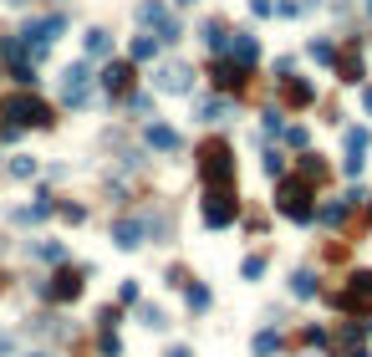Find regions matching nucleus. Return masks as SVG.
<instances>
[{"instance_id": "58836bf2", "label": "nucleus", "mask_w": 372, "mask_h": 357, "mask_svg": "<svg viewBox=\"0 0 372 357\" xmlns=\"http://www.w3.org/2000/svg\"><path fill=\"white\" fill-rule=\"evenodd\" d=\"M61 220H67V225H82V220H87V204H61Z\"/></svg>"}, {"instance_id": "49530a36", "label": "nucleus", "mask_w": 372, "mask_h": 357, "mask_svg": "<svg viewBox=\"0 0 372 357\" xmlns=\"http://www.w3.org/2000/svg\"><path fill=\"white\" fill-rule=\"evenodd\" d=\"M163 357H194V352H189V347H168Z\"/></svg>"}, {"instance_id": "aec40b11", "label": "nucleus", "mask_w": 372, "mask_h": 357, "mask_svg": "<svg viewBox=\"0 0 372 357\" xmlns=\"http://www.w3.org/2000/svg\"><path fill=\"white\" fill-rule=\"evenodd\" d=\"M194 118H199L204 128H214V123H225V118H230V97H225V92H214V97H199V108H194Z\"/></svg>"}, {"instance_id": "a878e982", "label": "nucleus", "mask_w": 372, "mask_h": 357, "mask_svg": "<svg viewBox=\"0 0 372 357\" xmlns=\"http://www.w3.org/2000/svg\"><path fill=\"white\" fill-rule=\"evenodd\" d=\"M123 108H128V118H143V123H153V97H133V92H128V102H123Z\"/></svg>"}, {"instance_id": "f3484780", "label": "nucleus", "mask_w": 372, "mask_h": 357, "mask_svg": "<svg viewBox=\"0 0 372 357\" xmlns=\"http://www.w3.org/2000/svg\"><path fill=\"white\" fill-rule=\"evenodd\" d=\"M82 51H87V61H107V56H113V31H107V26H87Z\"/></svg>"}, {"instance_id": "e433bc0d", "label": "nucleus", "mask_w": 372, "mask_h": 357, "mask_svg": "<svg viewBox=\"0 0 372 357\" xmlns=\"http://www.w3.org/2000/svg\"><path fill=\"white\" fill-rule=\"evenodd\" d=\"M362 169H367V154H347V158H342V174H347V179H357Z\"/></svg>"}, {"instance_id": "6e6552de", "label": "nucleus", "mask_w": 372, "mask_h": 357, "mask_svg": "<svg viewBox=\"0 0 372 357\" xmlns=\"http://www.w3.org/2000/svg\"><path fill=\"white\" fill-rule=\"evenodd\" d=\"M153 87L163 97H189L194 92V67L189 61H159V67H153Z\"/></svg>"}, {"instance_id": "cd10ccee", "label": "nucleus", "mask_w": 372, "mask_h": 357, "mask_svg": "<svg viewBox=\"0 0 372 357\" xmlns=\"http://www.w3.org/2000/svg\"><path fill=\"white\" fill-rule=\"evenodd\" d=\"M184 36V26H179V15H163L159 20V46H173V41Z\"/></svg>"}, {"instance_id": "bb28decb", "label": "nucleus", "mask_w": 372, "mask_h": 357, "mask_svg": "<svg viewBox=\"0 0 372 357\" xmlns=\"http://www.w3.org/2000/svg\"><path fill=\"white\" fill-rule=\"evenodd\" d=\"M184 301H189V311H204V306H209V286H204V281H189V286H184Z\"/></svg>"}, {"instance_id": "1a4fd4ad", "label": "nucleus", "mask_w": 372, "mask_h": 357, "mask_svg": "<svg viewBox=\"0 0 372 357\" xmlns=\"http://www.w3.org/2000/svg\"><path fill=\"white\" fill-rule=\"evenodd\" d=\"M0 56H6L11 77L20 82V87H36V72L26 67V46H20V36H0Z\"/></svg>"}, {"instance_id": "c756f323", "label": "nucleus", "mask_w": 372, "mask_h": 357, "mask_svg": "<svg viewBox=\"0 0 372 357\" xmlns=\"http://www.w3.org/2000/svg\"><path fill=\"white\" fill-rule=\"evenodd\" d=\"M280 347V332L275 327H266V332H255V357H271Z\"/></svg>"}, {"instance_id": "864d4df0", "label": "nucleus", "mask_w": 372, "mask_h": 357, "mask_svg": "<svg viewBox=\"0 0 372 357\" xmlns=\"http://www.w3.org/2000/svg\"><path fill=\"white\" fill-rule=\"evenodd\" d=\"M367 215H372V204H367Z\"/></svg>"}, {"instance_id": "ea45409f", "label": "nucleus", "mask_w": 372, "mask_h": 357, "mask_svg": "<svg viewBox=\"0 0 372 357\" xmlns=\"http://www.w3.org/2000/svg\"><path fill=\"white\" fill-rule=\"evenodd\" d=\"M138 296H143V291H138V281H123V286H118V301H128V306H133Z\"/></svg>"}, {"instance_id": "f704fd0d", "label": "nucleus", "mask_w": 372, "mask_h": 357, "mask_svg": "<svg viewBox=\"0 0 372 357\" xmlns=\"http://www.w3.org/2000/svg\"><path fill=\"white\" fill-rule=\"evenodd\" d=\"M260 128H266V133H280V128H286V113H280V108H266V113H260Z\"/></svg>"}, {"instance_id": "a18cd8bd", "label": "nucleus", "mask_w": 372, "mask_h": 357, "mask_svg": "<svg viewBox=\"0 0 372 357\" xmlns=\"http://www.w3.org/2000/svg\"><path fill=\"white\" fill-rule=\"evenodd\" d=\"M16 352V337H11V332H0V357H11Z\"/></svg>"}, {"instance_id": "a211bd4d", "label": "nucleus", "mask_w": 372, "mask_h": 357, "mask_svg": "<svg viewBox=\"0 0 372 357\" xmlns=\"http://www.w3.org/2000/svg\"><path fill=\"white\" fill-rule=\"evenodd\" d=\"M143 235H148V220H118V225H113V245H118V250H138Z\"/></svg>"}, {"instance_id": "5701e85b", "label": "nucleus", "mask_w": 372, "mask_h": 357, "mask_svg": "<svg viewBox=\"0 0 372 357\" xmlns=\"http://www.w3.org/2000/svg\"><path fill=\"white\" fill-rule=\"evenodd\" d=\"M163 15H168L163 0H138V6H133V20H138V26H159Z\"/></svg>"}, {"instance_id": "6ab92c4d", "label": "nucleus", "mask_w": 372, "mask_h": 357, "mask_svg": "<svg viewBox=\"0 0 372 357\" xmlns=\"http://www.w3.org/2000/svg\"><path fill=\"white\" fill-rule=\"evenodd\" d=\"M280 97H286L291 108H311V102H316V87H311L306 77H280Z\"/></svg>"}, {"instance_id": "603ef678", "label": "nucleus", "mask_w": 372, "mask_h": 357, "mask_svg": "<svg viewBox=\"0 0 372 357\" xmlns=\"http://www.w3.org/2000/svg\"><path fill=\"white\" fill-rule=\"evenodd\" d=\"M367 15H372V0H367Z\"/></svg>"}, {"instance_id": "f8f14e48", "label": "nucleus", "mask_w": 372, "mask_h": 357, "mask_svg": "<svg viewBox=\"0 0 372 357\" xmlns=\"http://www.w3.org/2000/svg\"><path fill=\"white\" fill-rule=\"evenodd\" d=\"M82 276H87L82 265L56 270V276H51V286H46V296H51V301H77V296H82Z\"/></svg>"}, {"instance_id": "c03bdc74", "label": "nucleus", "mask_w": 372, "mask_h": 357, "mask_svg": "<svg viewBox=\"0 0 372 357\" xmlns=\"http://www.w3.org/2000/svg\"><path fill=\"white\" fill-rule=\"evenodd\" d=\"M97 347H102V357H118V337H113V332H102V342H97Z\"/></svg>"}, {"instance_id": "393cba45", "label": "nucleus", "mask_w": 372, "mask_h": 357, "mask_svg": "<svg viewBox=\"0 0 372 357\" xmlns=\"http://www.w3.org/2000/svg\"><path fill=\"white\" fill-rule=\"evenodd\" d=\"M153 51H159V36H133L128 41V61H153Z\"/></svg>"}, {"instance_id": "2eb2a0df", "label": "nucleus", "mask_w": 372, "mask_h": 357, "mask_svg": "<svg viewBox=\"0 0 372 357\" xmlns=\"http://www.w3.org/2000/svg\"><path fill=\"white\" fill-rule=\"evenodd\" d=\"M225 56H230V61H240V67L250 72L255 61H260V36H250V31H235V36H230V51H225Z\"/></svg>"}, {"instance_id": "37998d69", "label": "nucleus", "mask_w": 372, "mask_h": 357, "mask_svg": "<svg viewBox=\"0 0 372 357\" xmlns=\"http://www.w3.org/2000/svg\"><path fill=\"white\" fill-rule=\"evenodd\" d=\"M296 72V56H275V77H291Z\"/></svg>"}, {"instance_id": "9b49d317", "label": "nucleus", "mask_w": 372, "mask_h": 357, "mask_svg": "<svg viewBox=\"0 0 372 357\" xmlns=\"http://www.w3.org/2000/svg\"><path fill=\"white\" fill-rule=\"evenodd\" d=\"M332 72H337V82H347V87H357V82L367 77V67H362V51H357V41H352V46H337V61H332Z\"/></svg>"}, {"instance_id": "de8ad7c7", "label": "nucleus", "mask_w": 372, "mask_h": 357, "mask_svg": "<svg viewBox=\"0 0 372 357\" xmlns=\"http://www.w3.org/2000/svg\"><path fill=\"white\" fill-rule=\"evenodd\" d=\"M362 108H367V113H372V87H362Z\"/></svg>"}, {"instance_id": "f257e3e1", "label": "nucleus", "mask_w": 372, "mask_h": 357, "mask_svg": "<svg viewBox=\"0 0 372 357\" xmlns=\"http://www.w3.org/2000/svg\"><path fill=\"white\" fill-rule=\"evenodd\" d=\"M61 31H67V15H36V20H26V26H20V46H26L36 61H46L51 56V46L61 41Z\"/></svg>"}, {"instance_id": "5fc2aeb1", "label": "nucleus", "mask_w": 372, "mask_h": 357, "mask_svg": "<svg viewBox=\"0 0 372 357\" xmlns=\"http://www.w3.org/2000/svg\"><path fill=\"white\" fill-rule=\"evenodd\" d=\"M367 332H372V327H367Z\"/></svg>"}, {"instance_id": "39448f33", "label": "nucleus", "mask_w": 372, "mask_h": 357, "mask_svg": "<svg viewBox=\"0 0 372 357\" xmlns=\"http://www.w3.org/2000/svg\"><path fill=\"white\" fill-rule=\"evenodd\" d=\"M199 179L204 184H235V149L225 138H209L199 149Z\"/></svg>"}, {"instance_id": "72a5a7b5", "label": "nucleus", "mask_w": 372, "mask_h": 357, "mask_svg": "<svg viewBox=\"0 0 372 357\" xmlns=\"http://www.w3.org/2000/svg\"><path fill=\"white\" fill-rule=\"evenodd\" d=\"M280 138H286L291 149H301V154H306V143H311V133H306L301 123H291V128H280Z\"/></svg>"}, {"instance_id": "9d476101", "label": "nucleus", "mask_w": 372, "mask_h": 357, "mask_svg": "<svg viewBox=\"0 0 372 357\" xmlns=\"http://www.w3.org/2000/svg\"><path fill=\"white\" fill-rule=\"evenodd\" d=\"M133 67H138V61H107V67H102V92L107 97H128V92H133Z\"/></svg>"}, {"instance_id": "7c9ffc66", "label": "nucleus", "mask_w": 372, "mask_h": 357, "mask_svg": "<svg viewBox=\"0 0 372 357\" xmlns=\"http://www.w3.org/2000/svg\"><path fill=\"white\" fill-rule=\"evenodd\" d=\"M347 154H367V143H372V128H347Z\"/></svg>"}, {"instance_id": "0eeeda50", "label": "nucleus", "mask_w": 372, "mask_h": 357, "mask_svg": "<svg viewBox=\"0 0 372 357\" xmlns=\"http://www.w3.org/2000/svg\"><path fill=\"white\" fill-rule=\"evenodd\" d=\"M56 92H61V102H67V108L82 113L87 102H92V61H72V67H61Z\"/></svg>"}, {"instance_id": "2f4dec72", "label": "nucleus", "mask_w": 372, "mask_h": 357, "mask_svg": "<svg viewBox=\"0 0 372 357\" xmlns=\"http://www.w3.org/2000/svg\"><path fill=\"white\" fill-rule=\"evenodd\" d=\"M11 179H36V158L31 154H16L11 158Z\"/></svg>"}, {"instance_id": "4c0bfd02", "label": "nucleus", "mask_w": 372, "mask_h": 357, "mask_svg": "<svg viewBox=\"0 0 372 357\" xmlns=\"http://www.w3.org/2000/svg\"><path fill=\"white\" fill-rule=\"evenodd\" d=\"M260 158H266V174H286V158H280L275 149H266V154H260Z\"/></svg>"}, {"instance_id": "4be33fe9", "label": "nucleus", "mask_w": 372, "mask_h": 357, "mask_svg": "<svg viewBox=\"0 0 372 357\" xmlns=\"http://www.w3.org/2000/svg\"><path fill=\"white\" fill-rule=\"evenodd\" d=\"M316 291H321V286H316V270H291V296H296V301H311Z\"/></svg>"}, {"instance_id": "79ce46f5", "label": "nucleus", "mask_w": 372, "mask_h": 357, "mask_svg": "<svg viewBox=\"0 0 372 357\" xmlns=\"http://www.w3.org/2000/svg\"><path fill=\"white\" fill-rule=\"evenodd\" d=\"M250 15H260V20L275 15V0H250Z\"/></svg>"}, {"instance_id": "ddd939ff", "label": "nucleus", "mask_w": 372, "mask_h": 357, "mask_svg": "<svg viewBox=\"0 0 372 357\" xmlns=\"http://www.w3.org/2000/svg\"><path fill=\"white\" fill-rule=\"evenodd\" d=\"M143 143H148L153 154H184V133H179V128H168V123H148Z\"/></svg>"}, {"instance_id": "c85d7f7f", "label": "nucleus", "mask_w": 372, "mask_h": 357, "mask_svg": "<svg viewBox=\"0 0 372 357\" xmlns=\"http://www.w3.org/2000/svg\"><path fill=\"white\" fill-rule=\"evenodd\" d=\"M332 347H337V352H357V347H362V332H357V327H342L337 337H332Z\"/></svg>"}, {"instance_id": "4468645a", "label": "nucleus", "mask_w": 372, "mask_h": 357, "mask_svg": "<svg viewBox=\"0 0 372 357\" xmlns=\"http://www.w3.org/2000/svg\"><path fill=\"white\" fill-rule=\"evenodd\" d=\"M230 36H235V31L225 26L220 15L199 20V41H204V51H209V56H225V51H230Z\"/></svg>"}, {"instance_id": "20e7f679", "label": "nucleus", "mask_w": 372, "mask_h": 357, "mask_svg": "<svg viewBox=\"0 0 372 357\" xmlns=\"http://www.w3.org/2000/svg\"><path fill=\"white\" fill-rule=\"evenodd\" d=\"M275 215L280 220H296V225L311 220V184H306L301 174L296 179H280V189H275Z\"/></svg>"}, {"instance_id": "c9c22d12", "label": "nucleus", "mask_w": 372, "mask_h": 357, "mask_svg": "<svg viewBox=\"0 0 372 357\" xmlns=\"http://www.w3.org/2000/svg\"><path fill=\"white\" fill-rule=\"evenodd\" d=\"M36 256H41V261H67V245H61V240H46V245H36Z\"/></svg>"}, {"instance_id": "a19ab883", "label": "nucleus", "mask_w": 372, "mask_h": 357, "mask_svg": "<svg viewBox=\"0 0 372 357\" xmlns=\"http://www.w3.org/2000/svg\"><path fill=\"white\" fill-rule=\"evenodd\" d=\"M143 327L159 332V327H163V311H159V306H143Z\"/></svg>"}, {"instance_id": "3c124183", "label": "nucleus", "mask_w": 372, "mask_h": 357, "mask_svg": "<svg viewBox=\"0 0 372 357\" xmlns=\"http://www.w3.org/2000/svg\"><path fill=\"white\" fill-rule=\"evenodd\" d=\"M31 357H46V352H31Z\"/></svg>"}, {"instance_id": "7ed1b4c3", "label": "nucleus", "mask_w": 372, "mask_h": 357, "mask_svg": "<svg viewBox=\"0 0 372 357\" xmlns=\"http://www.w3.org/2000/svg\"><path fill=\"white\" fill-rule=\"evenodd\" d=\"M0 118H11V123H20V128H51V102H41L36 92H16V97H6V108H0Z\"/></svg>"}, {"instance_id": "dca6fc26", "label": "nucleus", "mask_w": 372, "mask_h": 357, "mask_svg": "<svg viewBox=\"0 0 372 357\" xmlns=\"http://www.w3.org/2000/svg\"><path fill=\"white\" fill-rule=\"evenodd\" d=\"M209 82H214V87H220V92H240V87H245V67H240V61H214V67H209Z\"/></svg>"}, {"instance_id": "473e14b6", "label": "nucleus", "mask_w": 372, "mask_h": 357, "mask_svg": "<svg viewBox=\"0 0 372 357\" xmlns=\"http://www.w3.org/2000/svg\"><path fill=\"white\" fill-rule=\"evenodd\" d=\"M240 276H245V281H260V276H266V256H245V261H240Z\"/></svg>"}, {"instance_id": "f03ea898", "label": "nucleus", "mask_w": 372, "mask_h": 357, "mask_svg": "<svg viewBox=\"0 0 372 357\" xmlns=\"http://www.w3.org/2000/svg\"><path fill=\"white\" fill-rule=\"evenodd\" d=\"M240 215V199H235V184H204V199H199V220L209 230H225Z\"/></svg>"}, {"instance_id": "412c9836", "label": "nucleus", "mask_w": 372, "mask_h": 357, "mask_svg": "<svg viewBox=\"0 0 372 357\" xmlns=\"http://www.w3.org/2000/svg\"><path fill=\"white\" fill-rule=\"evenodd\" d=\"M296 174H301L306 184H321V179H326V158H321V154H311V149H306V154L296 158Z\"/></svg>"}, {"instance_id": "09e8293b", "label": "nucleus", "mask_w": 372, "mask_h": 357, "mask_svg": "<svg viewBox=\"0 0 372 357\" xmlns=\"http://www.w3.org/2000/svg\"><path fill=\"white\" fill-rule=\"evenodd\" d=\"M6 6H26V0H6Z\"/></svg>"}, {"instance_id": "8fccbe9b", "label": "nucleus", "mask_w": 372, "mask_h": 357, "mask_svg": "<svg viewBox=\"0 0 372 357\" xmlns=\"http://www.w3.org/2000/svg\"><path fill=\"white\" fill-rule=\"evenodd\" d=\"M179 6H199V0H179Z\"/></svg>"}, {"instance_id": "b1692460", "label": "nucleus", "mask_w": 372, "mask_h": 357, "mask_svg": "<svg viewBox=\"0 0 372 357\" xmlns=\"http://www.w3.org/2000/svg\"><path fill=\"white\" fill-rule=\"evenodd\" d=\"M306 51H311V61L332 67V61H337V41H332V36H311V46H306Z\"/></svg>"}, {"instance_id": "423d86ee", "label": "nucleus", "mask_w": 372, "mask_h": 357, "mask_svg": "<svg viewBox=\"0 0 372 357\" xmlns=\"http://www.w3.org/2000/svg\"><path fill=\"white\" fill-rule=\"evenodd\" d=\"M332 301H337L342 317H372V270H352Z\"/></svg>"}]
</instances>
